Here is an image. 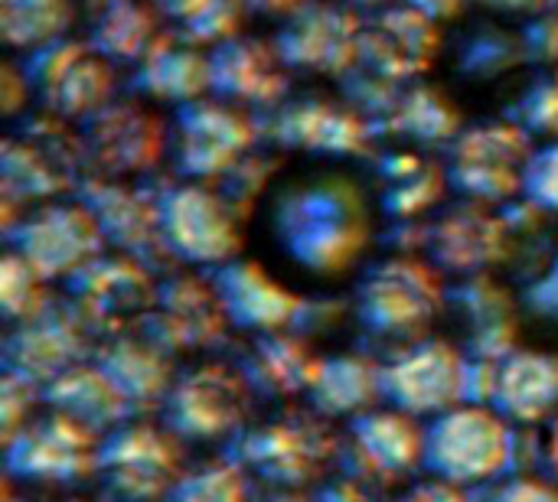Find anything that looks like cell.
I'll return each instance as SVG.
<instances>
[{
    "label": "cell",
    "mask_w": 558,
    "mask_h": 502,
    "mask_svg": "<svg viewBox=\"0 0 558 502\" xmlns=\"http://www.w3.org/2000/svg\"><path fill=\"white\" fill-rule=\"evenodd\" d=\"M373 203L343 170H311L288 180L271 199V235L307 274L340 278L373 245Z\"/></svg>",
    "instance_id": "6da1fadb"
},
{
    "label": "cell",
    "mask_w": 558,
    "mask_h": 502,
    "mask_svg": "<svg viewBox=\"0 0 558 502\" xmlns=\"http://www.w3.org/2000/svg\"><path fill=\"white\" fill-rule=\"evenodd\" d=\"M340 451L337 421L311 405H288L232 441V457L271 490H320L337 474Z\"/></svg>",
    "instance_id": "7a4b0ae2"
},
{
    "label": "cell",
    "mask_w": 558,
    "mask_h": 502,
    "mask_svg": "<svg viewBox=\"0 0 558 502\" xmlns=\"http://www.w3.org/2000/svg\"><path fill=\"white\" fill-rule=\"evenodd\" d=\"M448 310L445 271L415 252H392L376 261L356 287V320L366 333L399 343L432 336Z\"/></svg>",
    "instance_id": "3957f363"
},
{
    "label": "cell",
    "mask_w": 558,
    "mask_h": 502,
    "mask_svg": "<svg viewBox=\"0 0 558 502\" xmlns=\"http://www.w3.org/2000/svg\"><path fill=\"white\" fill-rule=\"evenodd\" d=\"M517 428L494 405L464 402L428 425L425 470L458 487L494 483L517 467Z\"/></svg>",
    "instance_id": "277c9868"
},
{
    "label": "cell",
    "mask_w": 558,
    "mask_h": 502,
    "mask_svg": "<svg viewBox=\"0 0 558 502\" xmlns=\"http://www.w3.org/2000/svg\"><path fill=\"white\" fill-rule=\"evenodd\" d=\"M428 454V425L422 418L379 405L350 421L343 434V451L337 474L350 480L366 500L392 493L402 480L425 467Z\"/></svg>",
    "instance_id": "5b68a950"
},
{
    "label": "cell",
    "mask_w": 558,
    "mask_h": 502,
    "mask_svg": "<svg viewBox=\"0 0 558 502\" xmlns=\"http://www.w3.org/2000/svg\"><path fill=\"white\" fill-rule=\"evenodd\" d=\"M186 467V441L163 421L131 418L101 438L98 480L114 502H163Z\"/></svg>",
    "instance_id": "8992f818"
},
{
    "label": "cell",
    "mask_w": 558,
    "mask_h": 502,
    "mask_svg": "<svg viewBox=\"0 0 558 502\" xmlns=\"http://www.w3.org/2000/svg\"><path fill=\"white\" fill-rule=\"evenodd\" d=\"M536 154L533 134L520 121L471 124L448 147V180L464 199L510 206L523 199L526 170Z\"/></svg>",
    "instance_id": "52a82bcc"
},
{
    "label": "cell",
    "mask_w": 558,
    "mask_h": 502,
    "mask_svg": "<svg viewBox=\"0 0 558 502\" xmlns=\"http://www.w3.org/2000/svg\"><path fill=\"white\" fill-rule=\"evenodd\" d=\"M255 399L239 366L196 363L177 376L160 415L186 444H222L248 428Z\"/></svg>",
    "instance_id": "ba28073f"
},
{
    "label": "cell",
    "mask_w": 558,
    "mask_h": 502,
    "mask_svg": "<svg viewBox=\"0 0 558 502\" xmlns=\"http://www.w3.org/2000/svg\"><path fill=\"white\" fill-rule=\"evenodd\" d=\"M157 271L118 248L101 252L65 281V301L92 327L98 340L134 333L144 327L157 301Z\"/></svg>",
    "instance_id": "9c48e42d"
},
{
    "label": "cell",
    "mask_w": 558,
    "mask_h": 502,
    "mask_svg": "<svg viewBox=\"0 0 558 502\" xmlns=\"http://www.w3.org/2000/svg\"><path fill=\"white\" fill-rule=\"evenodd\" d=\"M82 157L92 176L134 180L170 150V124L144 98H114L82 121Z\"/></svg>",
    "instance_id": "30bf717a"
},
{
    "label": "cell",
    "mask_w": 558,
    "mask_h": 502,
    "mask_svg": "<svg viewBox=\"0 0 558 502\" xmlns=\"http://www.w3.org/2000/svg\"><path fill=\"white\" fill-rule=\"evenodd\" d=\"M258 134V124L242 105L206 95L180 105L170 124V150L186 180L219 183L255 150Z\"/></svg>",
    "instance_id": "8fae6325"
},
{
    "label": "cell",
    "mask_w": 558,
    "mask_h": 502,
    "mask_svg": "<svg viewBox=\"0 0 558 502\" xmlns=\"http://www.w3.org/2000/svg\"><path fill=\"white\" fill-rule=\"evenodd\" d=\"M160 206L163 232L177 261L222 268L242 255L248 219L216 183L186 180L170 186L160 193Z\"/></svg>",
    "instance_id": "7c38bea8"
},
{
    "label": "cell",
    "mask_w": 558,
    "mask_h": 502,
    "mask_svg": "<svg viewBox=\"0 0 558 502\" xmlns=\"http://www.w3.org/2000/svg\"><path fill=\"white\" fill-rule=\"evenodd\" d=\"M59 121L65 118L52 114L46 124H26L3 144V199L10 209L20 206L26 212L72 189L78 193V170L85 167L82 137L78 131L69 137Z\"/></svg>",
    "instance_id": "4fadbf2b"
},
{
    "label": "cell",
    "mask_w": 558,
    "mask_h": 502,
    "mask_svg": "<svg viewBox=\"0 0 558 502\" xmlns=\"http://www.w3.org/2000/svg\"><path fill=\"white\" fill-rule=\"evenodd\" d=\"M23 72L43 108L65 121H85L118 98V65L92 42H49L29 52Z\"/></svg>",
    "instance_id": "5bb4252c"
},
{
    "label": "cell",
    "mask_w": 558,
    "mask_h": 502,
    "mask_svg": "<svg viewBox=\"0 0 558 502\" xmlns=\"http://www.w3.org/2000/svg\"><path fill=\"white\" fill-rule=\"evenodd\" d=\"M101 438L95 428L46 408L10 444H3L7 477L16 483L72 487L98 477Z\"/></svg>",
    "instance_id": "9a60e30c"
},
{
    "label": "cell",
    "mask_w": 558,
    "mask_h": 502,
    "mask_svg": "<svg viewBox=\"0 0 558 502\" xmlns=\"http://www.w3.org/2000/svg\"><path fill=\"white\" fill-rule=\"evenodd\" d=\"M10 248L29 258L49 281H69L75 271L108 252V242L98 216L75 193L26 209L10 229Z\"/></svg>",
    "instance_id": "2e32d148"
},
{
    "label": "cell",
    "mask_w": 558,
    "mask_h": 502,
    "mask_svg": "<svg viewBox=\"0 0 558 502\" xmlns=\"http://www.w3.org/2000/svg\"><path fill=\"white\" fill-rule=\"evenodd\" d=\"M471 356L445 336H422L386 359V405L438 418L468 402Z\"/></svg>",
    "instance_id": "e0dca14e"
},
{
    "label": "cell",
    "mask_w": 558,
    "mask_h": 502,
    "mask_svg": "<svg viewBox=\"0 0 558 502\" xmlns=\"http://www.w3.org/2000/svg\"><path fill=\"white\" fill-rule=\"evenodd\" d=\"M517 225L507 206L477 199L448 203L438 219L428 222L425 255L451 278H471L497 271L513 258Z\"/></svg>",
    "instance_id": "ac0fdd59"
},
{
    "label": "cell",
    "mask_w": 558,
    "mask_h": 502,
    "mask_svg": "<svg viewBox=\"0 0 558 502\" xmlns=\"http://www.w3.org/2000/svg\"><path fill=\"white\" fill-rule=\"evenodd\" d=\"M229 330L232 320L216 278L196 271H173L160 278L154 310L141 327V333H147L170 356L209 353L226 343Z\"/></svg>",
    "instance_id": "d6986e66"
},
{
    "label": "cell",
    "mask_w": 558,
    "mask_h": 502,
    "mask_svg": "<svg viewBox=\"0 0 558 502\" xmlns=\"http://www.w3.org/2000/svg\"><path fill=\"white\" fill-rule=\"evenodd\" d=\"M98 336L69 301H52L33 320L10 327L3 340V372H16L36 385H49L62 372L92 363Z\"/></svg>",
    "instance_id": "ffe728a7"
},
{
    "label": "cell",
    "mask_w": 558,
    "mask_h": 502,
    "mask_svg": "<svg viewBox=\"0 0 558 502\" xmlns=\"http://www.w3.org/2000/svg\"><path fill=\"white\" fill-rule=\"evenodd\" d=\"M373 134V121L350 98L330 91L284 98L268 124V137L278 147L317 157H360L369 150Z\"/></svg>",
    "instance_id": "44dd1931"
},
{
    "label": "cell",
    "mask_w": 558,
    "mask_h": 502,
    "mask_svg": "<svg viewBox=\"0 0 558 502\" xmlns=\"http://www.w3.org/2000/svg\"><path fill=\"white\" fill-rule=\"evenodd\" d=\"M441 46V23L415 3L396 0L363 16L356 65L379 78L409 85L435 65Z\"/></svg>",
    "instance_id": "7402d4cb"
},
{
    "label": "cell",
    "mask_w": 558,
    "mask_h": 502,
    "mask_svg": "<svg viewBox=\"0 0 558 502\" xmlns=\"http://www.w3.org/2000/svg\"><path fill=\"white\" fill-rule=\"evenodd\" d=\"M78 196L98 216L108 248L134 255L144 265H150L154 271L177 261V255L167 242V232H163L160 193L154 196L144 186H134L131 180H111V176L88 173L78 186Z\"/></svg>",
    "instance_id": "603a6c76"
},
{
    "label": "cell",
    "mask_w": 558,
    "mask_h": 502,
    "mask_svg": "<svg viewBox=\"0 0 558 502\" xmlns=\"http://www.w3.org/2000/svg\"><path fill=\"white\" fill-rule=\"evenodd\" d=\"M216 284L226 301L229 320L235 330L245 333H275V330H298L307 333L317 323L314 301L301 297L294 287L278 281L262 261L255 258H235L222 268H216Z\"/></svg>",
    "instance_id": "cb8c5ba5"
},
{
    "label": "cell",
    "mask_w": 558,
    "mask_h": 502,
    "mask_svg": "<svg viewBox=\"0 0 558 502\" xmlns=\"http://www.w3.org/2000/svg\"><path fill=\"white\" fill-rule=\"evenodd\" d=\"M448 310H454L464 327V353L471 359L504 363L523 346V297L513 294L494 271L448 284Z\"/></svg>",
    "instance_id": "d4e9b609"
},
{
    "label": "cell",
    "mask_w": 558,
    "mask_h": 502,
    "mask_svg": "<svg viewBox=\"0 0 558 502\" xmlns=\"http://www.w3.org/2000/svg\"><path fill=\"white\" fill-rule=\"evenodd\" d=\"M360 33L363 16L340 3L311 0L281 26L278 52L288 69L343 78L360 62Z\"/></svg>",
    "instance_id": "484cf974"
},
{
    "label": "cell",
    "mask_w": 558,
    "mask_h": 502,
    "mask_svg": "<svg viewBox=\"0 0 558 502\" xmlns=\"http://www.w3.org/2000/svg\"><path fill=\"white\" fill-rule=\"evenodd\" d=\"M95 363L105 369V376L124 395L134 418H150V415L163 412L170 389L180 376L177 356H170L163 346H157L141 330L101 340Z\"/></svg>",
    "instance_id": "4316f807"
},
{
    "label": "cell",
    "mask_w": 558,
    "mask_h": 502,
    "mask_svg": "<svg viewBox=\"0 0 558 502\" xmlns=\"http://www.w3.org/2000/svg\"><path fill=\"white\" fill-rule=\"evenodd\" d=\"M213 91L235 105H281L288 98V62L278 42L232 36L209 49Z\"/></svg>",
    "instance_id": "83f0119b"
},
{
    "label": "cell",
    "mask_w": 558,
    "mask_h": 502,
    "mask_svg": "<svg viewBox=\"0 0 558 502\" xmlns=\"http://www.w3.org/2000/svg\"><path fill=\"white\" fill-rule=\"evenodd\" d=\"M376 203L396 222H418L438 209L451 189L448 167L422 147H389L376 160Z\"/></svg>",
    "instance_id": "f1b7e54d"
},
{
    "label": "cell",
    "mask_w": 558,
    "mask_h": 502,
    "mask_svg": "<svg viewBox=\"0 0 558 502\" xmlns=\"http://www.w3.org/2000/svg\"><path fill=\"white\" fill-rule=\"evenodd\" d=\"M324 356L311 346L307 333L298 330H275L258 333L239 363L252 392L268 402H294L307 399L311 385L317 382Z\"/></svg>",
    "instance_id": "f546056e"
},
{
    "label": "cell",
    "mask_w": 558,
    "mask_h": 502,
    "mask_svg": "<svg viewBox=\"0 0 558 502\" xmlns=\"http://www.w3.org/2000/svg\"><path fill=\"white\" fill-rule=\"evenodd\" d=\"M307 405L330 421H353L386 405V363L369 353L324 356L317 382L307 392Z\"/></svg>",
    "instance_id": "4dcf8cb0"
},
{
    "label": "cell",
    "mask_w": 558,
    "mask_h": 502,
    "mask_svg": "<svg viewBox=\"0 0 558 502\" xmlns=\"http://www.w3.org/2000/svg\"><path fill=\"white\" fill-rule=\"evenodd\" d=\"M494 408L513 425L536 428L558 415V353L520 346L500 363Z\"/></svg>",
    "instance_id": "1f68e13d"
},
{
    "label": "cell",
    "mask_w": 558,
    "mask_h": 502,
    "mask_svg": "<svg viewBox=\"0 0 558 502\" xmlns=\"http://www.w3.org/2000/svg\"><path fill=\"white\" fill-rule=\"evenodd\" d=\"M376 131H386L409 147L435 150L451 147L464 134V114L458 101L428 82H409L389 111L376 121Z\"/></svg>",
    "instance_id": "d6a6232c"
},
{
    "label": "cell",
    "mask_w": 558,
    "mask_h": 502,
    "mask_svg": "<svg viewBox=\"0 0 558 502\" xmlns=\"http://www.w3.org/2000/svg\"><path fill=\"white\" fill-rule=\"evenodd\" d=\"M131 85L147 101H177V105L199 101L213 91L209 49L193 42L190 36L186 39L163 36V42L137 65Z\"/></svg>",
    "instance_id": "836d02e7"
},
{
    "label": "cell",
    "mask_w": 558,
    "mask_h": 502,
    "mask_svg": "<svg viewBox=\"0 0 558 502\" xmlns=\"http://www.w3.org/2000/svg\"><path fill=\"white\" fill-rule=\"evenodd\" d=\"M43 402H46V408L69 415V418L95 428L98 434H108L134 418L124 395L114 389V382L105 376V369L95 359L82 363V366L62 372L59 379H52L49 385H43Z\"/></svg>",
    "instance_id": "e575fe53"
},
{
    "label": "cell",
    "mask_w": 558,
    "mask_h": 502,
    "mask_svg": "<svg viewBox=\"0 0 558 502\" xmlns=\"http://www.w3.org/2000/svg\"><path fill=\"white\" fill-rule=\"evenodd\" d=\"M163 13L150 0H105L92 46L114 65H141L163 42Z\"/></svg>",
    "instance_id": "d590c367"
},
{
    "label": "cell",
    "mask_w": 558,
    "mask_h": 502,
    "mask_svg": "<svg viewBox=\"0 0 558 502\" xmlns=\"http://www.w3.org/2000/svg\"><path fill=\"white\" fill-rule=\"evenodd\" d=\"M75 20V0H3L0 29L13 49L36 52L49 42L65 39Z\"/></svg>",
    "instance_id": "8d00e7d4"
},
{
    "label": "cell",
    "mask_w": 558,
    "mask_h": 502,
    "mask_svg": "<svg viewBox=\"0 0 558 502\" xmlns=\"http://www.w3.org/2000/svg\"><path fill=\"white\" fill-rule=\"evenodd\" d=\"M530 62L523 29L513 33L507 26H477L474 33L464 36L458 49V72L468 82H494L513 69Z\"/></svg>",
    "instance_id": "74e56055"
},
{
    "label": "cell",
    "mask_w": 558,
    "mask_h": 502,
    "mask_svg": "<svg viewBox=\"0 0 558 502\" xmlns=\"http://www.w3.org/2000/svg\"><path fill=\"white\" fill-rule=\"evenodd\" d=\"M163 502H252V474L235 457H213L186 467Z\"/></svg>",
    "instance_id": "f35d334b"
},
{
    "label": "cell",
    "mask_w": 558,
    "mask_h": 502,
    "mask_svg": "<svg viewBox=\"0 0 558 502\" xmlns=\"http://www.w3.org/2000/svg\"><path fill=\"white\" fill-rule=\"evenodd\" d=\"M49 284L52 281L29 258H23L16 248H7L3 265H0V310L7 323L16 327L43 314L52 304Z\"/></svg>",
    "instance_id": "ab89813d"
},
{
    "label": "cell",
    "mask_w": 558,
    "mask_h": 502,
    "mask_svg": "<svg viewBox=\"0 0 558 502\" xmlns=\"http://www.w3.org/2000/svg\"><path fill=\"white\" fill-rule=\"evenodd\" d=\"M39 408H46L43 385H36L16 372H3V379H0V434H3V444H10L39 415Z\"/></svg>",
    "instance_id": "60d3db41"
},
{
    "label": "cell",
    "mask_w": 558,
    "mask_h": 502,
    "mask_svg": "<svg viewBox=\"0 0 558 502\" xmlns=\"http://www.w3.org/2000/svg\"><path fill=\"white\" fill-rule=\"evenodd\" d=\"M517 121L533 137H553L558 140V65L546 69L520 98Z\"/></svg>",
    "instance_id": "b9f144b4"
},
{
    "label": "cell",
    "mask_w": 558,
    "mask_h": 502,
    "mask_svg": "<svg viewBox=\"0 0 558 502\" xmlns=\"http://www.w3.org/2000/svg\"><path fill=\"white\" fill-rule=\"evenodd\" d=\"M523 199H530L543 212H558V140L539 147L526 170Z\"/></svg>",
    "instance_id": "7bdbcfd3"
},
{
    "label": "cell",
    "mask_w": 558,
    "mask_h": 502,
    "mask_svg": "<svg viewBox=\"0 0 558 502\" xmlns=\"http://www.w3.org/2000/svg\"><path fill=\"white\" fill-rule=\"evenodd\" d=\"M526 314L549 320L558 327V248L546 258V265L526 281V287L520 291Z\"/></svg>",
    "instance_id": "ee69618b"
},
{
    "label": "cell",
    "mask_w": 558,
    "mask_h": 502,
    "mask_svg": "<svg viewBox=\"0 0 558 502\" xmlns=\"http://www.w3.org/2000/svg\"><path fill=\"white\" fill-rule=\"evenodd\" d=\"M523 39H526V52L530 62H546L549 69L558 65V0H546L533 20L523 26Z\"/></svg>",
    "instance_id": "f6af8a7d"
},
{
    "label": "cell",
    "mask_w": 558,
    "mask_h": 502,
    "mask_svg": "<svg viewBox=\"0 0 558 502\" xmlns=\"http://www.w3.org/2000/svg\"><path fill=\"white\" fill-rule=\"evenodd\" d=\"M490 502H558V483L543 474H513Z\"/></svg>",
    "instance_id": "bcb514c9"
},
{
    "label": "cell",
    "mask_w": 558,
    "mask_h": 502,
    "mask_svg": "<svg viewBox=\"0 0 558 502\" xmlns=\"http://www.w3.org/2000/svg\"><path fill=\"white\" fill-rule=\"evenodd\" d=\"M396 502H477L471 487H458L441 477H428L422 483H412L405 493H399Z\"/></svg>",
    "instance_id": "7dc6e473"
},
{
    "label": "cell",
    "mask_w": 558,
    "mask_h": 502,
    "mask_svg": "<svg viewBox=\"0 0 558 502\" xmlns=\"http://www.w3.org/2000/svg\"><path fill=\"white\" fill-rule=\"evenodd\" d=\"M536 474L558 483V415H553L539 431V454H536Z\"/></svg>",
    "instance_id": "c3c4849f"
},
{
    "label": "cell",
    "mask_w": 558,
    "mask_h": 502,
    "mask_svg": "<svg viewBox=\"0 0 558 502\" xmlns=\"http://www.w3.org/2000/svg\"><path fill=\"white\" fill-rule=\"evenodd\" d=\"M150 3H154L163 16L183 23V29H190L193 23H199V20L209 13V7H213L216 0H150Z\"/></svg>",
    "instance_id": "681fc988"
},
{
    "label": "cell",
    "mask_w": 558,
    "mask_h": 502,
    "mask_svg": "<svg viewBox=\"0 0 558 502\" xmlns=\"http://www.w3.org/2000/svg\"><path fill=\"white\" fill-rule=\"evenodd\" d=\"M409 3H415L418 10H425V13L435 16L438 23L454 20V16L464 10V0H409Z\"/></svg>",
    "instance_id": "f907efd6"
},
{
    "label": "cell",
    "mask_w": 558,
    "mask_h": 502,
    "mask_svg": "<svg viewBox=\"0 0 558 502\" xmlns=\"http://www.w3.org/2000/svg\"><path fill=\"white\" fill-rule=\"evenodd\" d=\"M477 3H484L490 10H500V13H526V16H533L546 0H477Z\"/></svg>",
    "instance_id": "816d5d0a"
},
{
    "label": "cell",
    "mask_w": 558,
    "mask_h": 502,
    "mask_svg": "<svg viewBox=\"0 0 558 502\" xmlns=\"http://www.w3.org/2000/svg\"><path fill=\"white\" fill-rule=\"evenodd\" d=\"M262 502H320V497H317V490H275Z\"/></svg>",
    "instance_id": "f5cc1de1"
},
{
    "label": "cell",
    "mask_w": 558,
    "mask_h": 502,
    "mask_svg": "<svg viewBox=\"0 0 558 502\" xmlns=\"http://www.w3.org/2000/svg\"><path fill=\"white\" fill-rule=\"evenodd\" d=\"M3 502H26V497H20V490H16V480H13V477H7V480H3Z\"/></svg>",
    "instance_id": "db71d44e"
},
{
    "label": "cell",
    "mask_w": 558,
    "mask_h": 502,
    "mask_svg": "<svg viewBox=\"0 0 558 502\" xmlns=\"http://www.w3.org/2000/svg\"><path fill=\"white\" fill-rule=\"evenodd\" d=\"M56 502H114L111 497H105V500H88V497H69V500H56Z\"/></svg>",
    "instance_id": "11a10c76"
}]
</instances>
